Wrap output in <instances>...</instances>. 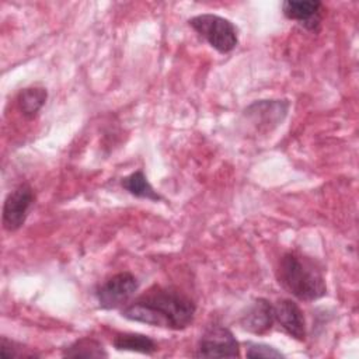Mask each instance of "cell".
Listing matches in <instances>:
<instances>
[{"label":"cell","mask_w":359,"mask_h":359,"mask_svg":"<svg viewBox=\"0 0 359 359\" xmlns=\"http://www.w3.org/2000/svg\"><path fill=\"white\" fill-rule=\"evenodd\" d=\"M273 323H275L273 304L269 300L262 297L255 299L240 320V324L244 330L258 335L269 331Z\"/></svg>","instance_id":"30bf717a"},{"label":"cell","mask_w":359,"mask_h":359,"mask_svg":"<svg viewBox=\"0 0 359 359\" xmlns=\"http://www.w3.org/2000/svg\"><path fill=\"white\" fill-rule=\"evenodd\" d=\"M137 287L139 282L133 273L118 272L95 289V297L101 309L114 310L126 306Z\"/></svg>","instance_id":"5b68a950"},{"label":"cell","mask_w":359,"mask_h":359,"mask_svg":"<svg viewBox=\"0 0 359 359\" xmlns=\"http://www.w3.org/2000/svg\"><path fill=\"white\" fill-rule=\"evenodd\" d=\"M121 185L123 189H126L130 195L136 198L150 199V201H161V195L151 187V184L147 181V177L142 170H137L121 180Z\"/></svg>","instance_id":"4fadbf2b"},{"label":"cell","mask_w":359,"mask_h":359,"mask_svg":"<svg viewBox=\"0 0 359 359\" xmlns=\"http://www.w3.org/2000/svg\"><path fill=\"white\" fill-rule=\"evenodd\" d=\"M35 202V194L29 184L17 185L4 199L3 203V227L7 231H17L24 226L28 213Z\"/></svg>","instance_id":"8992f818"},{"label":"cell","mask_w":359,"mask_h":359,"mask_svg":"<svg viewBox=\"0 0 359 359\" xmlns=\"http://www.w3.org/2000/svg\"><path fill=\"white\" fill-rule=\"evenodd\" d=\"M48 98V93L42 87H28L18 93L17 104L21 114L27 119H34L41 108L45 105Z\"/></svg>","instance_id":"7c38bea8"},{"label":"cell","mask_w":359,"mask_h":359,"mask_svg":"<svg viewBox=\"0 0 359 359\" xmlns=\"http://www.w3.org/2000/svg\"><path fill=\"white\" fill-rule=\"evenodd\" d=\"M112 345L116 351H129L144 355H151L158 349L154 339L137 332H118L112 339Z\"/></svg>","instance_id":"8fae6325"},{"label":"cell","mask_w":359,"mask_h":359,"mask_svg":"<svg viewBox=\"0 0 359 359\" xmlns=\"http://www.w3.org/2000/svg\"><path fill=\"white\" fill-rule=\"evenodd\" d=\"M276 278L285 290L303 302L317 300L327 293L321 265L297 251H287L280 257Z\"/></svg>","instance_id":"7a4b0ae2"},{"label":"cell","mask_w":359,"mask_h":359,"mask_svg":"<svg viewBox=\"0 0 359 359\" xmlns=\"http://www.w3.org/2000/svg\"><path fill=\"white\" fill-rule=\"evenodd\" d=\"M245 356L251 359L257 358H285V355L276 348L262 342H245Z\"/></svg>","instance_id":"2e32d148"},{"label":"cell","mask_w":359,"mask_h":359,"mask_svg":"<svg viewBox=\"0 0 359 359\" xmlns=\"http://www.w3.org/2000/svg\"><path fill=\"white\" fill-rule=\"evenodd\" d=\"M0 355L3 359H28V358H39L34 349L8 339L7 337L0 338Z\"/></svg>","instance_id":"9a60e30c"},{"label":"cell","mask_w":359,"mask_h":359,"mask_svg":"<svg viewBox=\"0 0 359 359\" xmlns=\"http://www.w3.org/2000/svg\"><path fill=\"white\" fill-rule=\"evenodd\" d=\"M195 302L175 287L151 286L121 310V316L130 321L153 327L180 331L187 328L195 317Z\"/></svg>","instance_id":"6da1fadb"},{"label":"cell","mask_w":359,"mask_h":359,"mask_svg":"<svg viewBox=\"0 0 359 359\" xmlns=\"http://www.w3.org/2000/svg\"><path fill=\"white\" fill-rule=\"evenodd\" d=\"M323 8L318 0H285L282 3L283 15L311 32H317L321 25Z\"/></svg>","instance_id":"ba28073f"},{"label":"cell","mask_w":359,"mask_h":359,"mask_svg":"<svg viewBox=\"0 0 359 359\" xmlns=\"http://www.w3.org/2000/svg\"><path fill=\"white\" fill-rule=\"evenodd\" d=\"M188 24L219 53H229L238 43L237 27L217 14H199L189 18Z\"/></svg>","instance_id":"3957f363"},{"label":"cell","mask_w":359,"mask_h":359,"mask_svg":"<svg viewBox=\"0 0 359 359\" xmlns=\"http://www.w3.org/2000/svg\"><path fill=\"white\" fill-rule=\"evenodd\" d=\"M65 358H108V352L104 345L90 337L80 338L66 346L62 352Z\"/></svg>","instance_id":"5bb4252c"},{"label":"cell","mask_w":359,"mask_h":359,"mask_svg":"<svg viewBox=\"0 0 359 359\" xmlns=\"http://www.w3.org/2000/svg\"><path fill=\"white\" fill-rule=\"evenodd\" d=\"M275 321L296 341L306 339V320L299 304L290 299H280L273 304Z\"/></svg>","instance_id":"9c48e42d"},{"label":"cell","mask_w":359,"mask_h":359,"mask_svg":"<svg viewBox=\"0 0 359 359\" xmlns=\"http://www.w3.org/2000/svg\"><path fill=\"white\" fill-rule=\"evenodd\" d=\"M195 358H238L240 344L234 334L224 325L212 324L201 335Z\"/></svg>","instance_id":"277c9868"},{"label":"cell","mask_w":359,"mask_h":359,"mask_svg":"<svg viewBox=\"0 0 359 359\" xmlns=\"http://www.w3.org/2000/svg\"><path fill=\"white\" fill-rule=\"evenodd\" d=\"M287 109L286 100H261L251 104L244 111V116L255 129L271 130L285 119Z\"/></svg>","instance_id":"52a82bcc"}]
</instances>
